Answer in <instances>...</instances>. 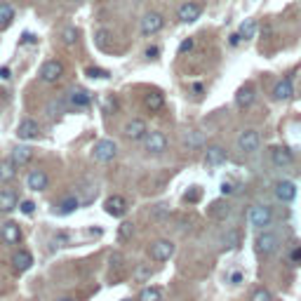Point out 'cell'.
Returning a JSON list of instances; mask_svg holds the SVG:
<instances>
[{"label": "cell", "mask_w": 301, "mask_h": 301, "mask_svg": "<svg viewBox=\"0 0 301 301\" xmlns=\"http://www.w3.org/2000/svg\"><path fill=\"white\" fill-rule=\"evenodd\" d=\"M254 250H257L259 257H273L280 250V238L276 233H270V231H264L254 240Z\"/></svg>", "instance_id": "cell-1"}, {"label": "cell", "mask_w": 301, "mask_h": 301, "mask_svg": "<svg viewBox=\"0 0 301 301\" xmlns=\"http://www.w3.org/2000/svg\"><path fill=\"white\" fill-rule=\"evenodd\" d=\"M247 222L252 228H268L270 222H273V212L266 205H252L247 209Z\"/></svg>", "instance_id": "cell-2"}, {"label": "cell", "mask_w": 301, "mask_h": 301, "mask_svg": "<svg viewBox=\"0 0 301 301\" xmlns=\"http://www.w3.org/2000/svg\"><path fill=\"white\" fill-rule=\"evenodd\" d=\"M92 155L97 162H111L113 158L118 155V144L113 139H101V142L94 144Z\"/></svg>", "instance_id": "cell-3"}, {"label": "cell", "mask_w": 301, "mask_h": 301, "mask_svg": "<svg viewBox=\"0 0 301 301\" xmlns=\"http://www.w3.org/2000/svg\"><path fill=\"white\" fill-rule=\"evenodd\" d=\"M261 146V134H259L257 129H242L238 136V148L242 153H254L259 151Z\"/></svg>", "instance_id": "cell-4"}, {"label": "cell", "mask_w": 301, "mask_h": 301, "mask_svg": "<svg viewBox=\"0 0 301 301\" xmlns=\"http://www.w3.org/2000/svg\"><path fill=\"white\" fill-rule=\"evenodd\" d=\"M148 254H151L153 261H170L174 254V242L172 240H155L151 250H148Z\"/></svg>", "instance_id": "cell-5"}, {"label": "cell", "mask_w": 301, "mask_h": 301, "mask_svg": "<svg viewBox=\"0 0 301 301\" xmlns=\"http://www.w3.org/2000/svg\"><path fill=\"white\" fill-rule=\"evenodd\" d=\"M144 148L153 155L165 153L167 151V136L162 134V132H148V134L144 136Z\"/></svg>", "instance_id": "cell-6"}, {"label": "cell", "mask_w": 301, "mask_h": 301, "mask_svg": "<svg viewBox=\"0 0 301 301\" xmlns=\"http://www.w3.org/2000/svg\"><path fill=\"white\" fill-rule=\"evenodd\" d=\"M64 75V64L57 62V59H49L40 66V80L43 83H57V80H62Z\"/></svg>", "instance_id": "cell-7"}, {"label": "cell", "mask_w": 301, "mask_h": 301, "mask_svg": "<svg viewBox=\"0 0 301 301\" xmlns=\"http://www.w3.org/2000/svg\"><path fill=\"white\" fill-rule=\"evenodd\" d=\"M273 193L280 203H294L296 198V184L294 181H289V179H283V181H276L273 186Z\"/></svg>", "instance_id": "cell-8"}, {"label": "cell", "mask_w": 301, "mask_h": 301, "mask_svg": "<svg viewBox=\"0 0 301 301\" xmlns=\"http://www.w3.org/2000/svg\"><path fill=\"white\" fill-rule=\"evenodd\" d=\"M162 26H165V19H162L160 12L144 14V19H142V33L144 36H155L158 31H162Z\"/></svg>", "instance_id": "cell-9"}, {"label": "cell", "mask_w": 301, "mask_h": 301, "mask_svg": "<svg viewBox=\"0 0 301 301\" xmlns=\"http://www.w3.org/2000/svg\"><path fill=\"white\" fill-rule=\"evenodd\" d=\"M268 158L276 167H289L294 162V155H292V151L287 146H270Z\"/></svg>", "instance_id": "cell-10"}, {"label": "cell", "mask_w": 301, "mask_h": 301, "mask_svg": "<svg viewBox=\"0 0 301 301\" xmlns=\"http://www.w3.org/2000/svg\"><path fill=\"white\" fill-rule=\"evenodd\" d=\"M146 134H148V127L142 118H132V120L125 125V136L132 139V142H142Z\"/></svg>", "instance_id": "cell-11"}, {"label": "cell", "mask_w": 301, "mask_h": 301, "mask_svg": "<svg viewBox=\"0 0 301 301\" xmlns=\"http://www.w3.org/2000/svg\"><path fill=\"white\" fill-rule=\"evenodd\" d=\"M17 136H19V139H24V142H33V139L40 136V127H38L36 120L24 118V120L19 123V127H17Z\"/></svg>", "instance_id": "cell-12"}, {"label": "cell", "mask_w": 301, "mask_h": 301, "mask_svg": "<svg viewBox=\"0 0 301 301\" xmlns=\"http://www.w3.org/2000/svg\"><path fill=\"white\" fill-rule=\"evenodd\" d=\"M104 209H106V214L120 219V216H125V212H127V200H125L123 196H111V198H106Z\"/></svg>", "instance_id": "cell-13"}, {"label": "cell", "mask_w": 301, "mask_h": 301, "mask_svg": "<svg viewBox=\"0 0 301 301\" xmlns=\"http://www.w3.org/2000/svg\"><path fill=\"white\" fill-rule=\"evenodd\" d=\"M292 94H294V83H292V78H280L276 83V87H273V94H270V97L276 99V101H287Z\"/></svg>", "instance_id": "cell-14"}, {"label": "cell", "mask_w": 301, "mask_h": 301, "mask_svg": "<svg viewBox=\"0 0 301 301\" xmlns=\"http://www.w3.org/2000/svg\"><path fill=\"white\" fill-rule=\"evenodd\" d=\"M200 12H203V7L198 5V3H184V5L179 7V12H177V17H179V21H184V24H193L198 17H200Z\"/></svg>", "instance_id": "cell-15"}, {"label": "cell", "mask_w": 301, "mask_h": 301, "mask_svg": "<svg viewBox=\"0 0 301 301\" xmlns=\"http://www.w3.org/2000/svg\"><path fill=\"white\" fill-rule=\"evenodd\" d=\"M207 214L214 222H226L228 216H231V205H228V200H214V203L209 205Z\"/></svg>", "instance_id": "cell-16"}, {"label": "cell", "mask_w": 301, "mask_h": 301, "mask_svg": "<svg viewBox=\"0 0 301 301\" xmlns=\"http://www.w3.org/2000/svg\"><path fill=\"white\" fill-rule=\"evenodd\" d=\"M254 99H257V92H254L252 85H242L235 92V106L238 108H250V106L254 104Z\"/></svg>", "instance_id": "cell-17"}, {"label": "cell", "mask_w": 301, "mask_h": 301, "mask_svg": "<svg viewBox=\"0 0 301 301\" xmlns=\"http://www.w3.org/2000/svg\"><path fill=\"white\" fill-rule=\"evenodd\" d=\"M12 266L17 273H24V270H29L33 266V254L29 252V250H17V252L12 254Z\"/></svg>", "instance_id": "cell-18"}, {"label": "cell", "mask_w": 301, "mask_h": 301, "mask_svg": "<svg viewBox=\"0 0 301 301\" xmlns=\"http://www.w3.org/2000/svg\"><path fill=\"white\" fill-rule=\"evenodd\" d=\"M226 148L224 146H207V151H205V162H207L209 167H216V165H224L226 162Z\"/></svg>", "instance_id": "cell-19"}, {"label": "cell", "mask_w": 301, "mask_h": 301, "mask_svg": "<svg viewBox=\"0 0 301 301\" xmlns=\"http://www.w3.org/2000/svg\"><path fill=\"white\" fill-rule=\"evenodd\" d=\"M47 184H49V179L43 170H31L29 177H26V186H29L31 190H45Z\"/></svg>", "instance_id": "cell-20"}, {"label": "cell", "mask_w": 301, "mask_h": 301, "mask_svg": "<svg viewBox=\"0 0 301 301\" xmlns=\"http://www.w3.org/2000/svg\"><path fill=\"white\" fill-rule=\"evenodd\" d=\"M17 205H19L17 190H12V188L0 190V212H12Z\"/></svg>", "instance_id": "cell-21"}, {"label": "cell", "mask_w": 301, "mask_h": 301, "mask_svg": "<svg viewBox=\"0 0 301 301\" xmlns=\"http://www.w3.org/2000/svg\"><path fill=\"white\" fill-rule=\"evenodd\" d=\"M90 101H92V94L87 92V90H75L68 97V104L73 106V108H85V106H90Z\"/></svg>", "instance_id": "cell-22"}, {"label": "cell", "mask_w": 301, "mask_h": 301, "mask_svg": "<svg viewBox=\"0 0 301 301\" xmlns=\"http://www.w3.org/2000/svg\"><path fill=\"white\" fill-rule=\"evenodd\" d=\"M10 158L17 162V167L29 165V162H31V158H33V148L31 146H17L12 151V155H10Z\"/></svg>", "instance_id": "cell-23"}, {"label": "cell", "mask_w": 301, "mask_h": 301, "mask_svg": "<svg viewBox=\"0 0 301 301\" xmlns=\"http://www.w3.org/2000/svg\"><path fill=\"white\" fill-rule=\"evenodd\" d=\"M3 240H5L7 245H17L19 240H21V231H19V224H5L3 226Z\"/></svg>", "instance_id": "cell-24"}, {"label": "cell", "mask_w": 301, "mask_h": 301, "mask_svg": "<svg viewBox=\"0 0 301 301\" xmlns=\"http://www.w3.org/2000/svg\"><path fill=\"white\" fill-rule=\"evenodd\" d=\"M57 207H59L57 212H59V214H64V216H66V214H73L75 209L80 207V198H78V196H68V198H64V200L57 205Z\"/></svg>", "instance_id": "cell-25"}, {"label": "cell", "mask_w": 301, "mask_h": 301, "mask_svg": "<svg viewBox=\"0 0 301 301\" xmlns=\"http://www.w3.org/2000/svg\"><path fill=\"white\" fill-rule=\"evenodd\" d=\"M17 177V162L12 158L0 162V181H12Z\"/></svg>", "instance_id": "cell-26"}, {"label": "cell", "mask_w": 301, "mask_h": 301, "mask_svg": "<svg viewBox=\"0 0 301 301\" xmlns=\"http://www.w3.org/2000/svg\"><path fill=\"white\" fill-rule=\"evenodd\" d=\"M240 240H242V233H240L238 228H231V231H226V235L222 238L224 250H238V247H240Z\"/></svg>", "instance_id": "cell-27"}, {"label": "cell", "mask_w": 301, "mask_h": 301, "mask_svg": "<svg viewBox=\"0 0 301 301\" xmlns=\"http://www.w3.org/2000/svg\"><path fill=\"white\" fill-rule=\"evenodd\" d=\"M144 104H146V108H151V111H160V108L165 106V97L160 92H148L146 97H144Z\"/></svg>", "instance_id": "cell-28"}, {"label": "cell", "mask_w": 301, "mask_h": 301, "mask_svg": "<svg viewBox=\"0 0 301 301\" xmlns=\"http://www.w3.org/2000/svg\"><path fill=\"white\" fill-rule=\"evenodd\" d=\"M12 19H14L12 5H7V3H0V31L12 24Z\"/></svg>", "instance_id": "cell-29"}, {"label": "cell", "mask_w": 301, "mask_h": 301, "mask_svg": "<svg viewBox=\"0 0 301 301\" xmlns=\"http://www.w3.org/2000/svg\"><path fill=\"white\" fill-rule=\"evenodd\" d=\"M257 29H259L257 19H245V21H242V26H240V36L245 38V40H250V38H254Z\"/></svg>", "instance_id": "cell-30"}, {"label": "cell", "mask_w": 301, "mask_h": 301, "mask_svg": "<svg viewBox=\"0 0 301 301\" xmlns=\"http://www.w3.org/2000/svg\"><path fill=\"white\" fill-rule=\"evenodd\" d=\"M62 43L66 45V47H71V45L78 43V31H75L73 26H66L62 31Z\"/></svg>", "instance_id": "cell-31"}, {"label": "cell", "mask_w": 301, "mask_h": 301, "mask_svg": "<svg viewBox=\"0 0 301 301\" xmlns=\"http://www.w3.org/2000/svg\"><path fill=\"white\" fill-rule=\"evenodd\" d=\"M139 301H162V294H160L158 287H146V289H142Z\"/></svg>", "instance_id": "cell-32"}, {"label": "cell", "mask_w": 301, "mask_h": 301, "mask_svg": "<svg viewBox=\"0 0 301 301\" xmlns=\"http://www.w3.org/2000/svg\"><path fill=\"white\" fill-rule=\"evenodd\" d=\"M203 144H205L203 132H188V134H186V146L188 148H200Z\"/></svg>", "instance_id": "cell-33"}, {"label": "cell", "mask_w": 301, "mask_h": 301, "mask_svg": "<svg viewBox=\"0 0 301 301\" xmlns=\"http://www.w3.org/2000/svg\"><path fill=\"white\" fill-rule=\"evenodd\" d=\"M132 235H134V224L123 222L120 226H118V238H120V240H129Z\"/></svg>", "instance_id": "cell-34"}, {"label": "cell", "mask_w": 301, "mask_h": 301, "mask_svg": "<svg viewBox=\"0 0 301 301\" xmlns=\"http://www.w3.org/2000/svg\"><path fill=\"white\" fill-rule=\"evenodd\" d=\"M250 301H273V294H270L266 287H257L252 294H250Z\"/></svg>", "instance_id": "cell-35"}, {"label": "cell", "mask_w": 301, "mask_h": 301, "mask_svg": "<svg viewBox=\"0 0 301 301\" xmlns=\"http://www.w3.org/2000/svg\"><path fill=\"white\" fill-rule=\"evenodd\" d=\"M200 198H203V188H200V186H190V188L184 193V200H186V203H198Z\"/></svg>", "instance_id": "cell-36"}, {"label": "cell", "mask_w": 301, "mask_h": 301, "mask_svg": "<svg viewBox=\"0 0 301 301\" xmlns=\"http://www.w3.org/2000/svg\"><path fill=\"white\" fill-rule=\"evenodd\" d=\"M151 276H153V270L148 268V266H136V270H134L136 283H146V280H151Z\"/></svg>", "instance_id": "cell-37"}, {"label": "cell", "mask_w": 301, "mask_h": 301, "mask_svg": "<svg viewBox=\"0 0 301 301\" xmlns=\"http://www.w3.org/2000/svg\"><path fill=\"white\" fill-rule=\"evenodd\" d=\"M108 75H111V73H108L106 68H97V66L87 68V78H92V80H106Z\"/></svg>", "instance_id": "cell-38"}, {"label": "cell", "mask_w": 301, "mask_h": 301, "mask_svg": "<svg viewBox=\"0 0 301 301\" xmlns=\"http://www.w3.org/2000/svg\"><path fill=\"white\" fill-rule=\"evenodd\" d=\"M167 214H170V207H167V205H155V207L151 209V219H155V222L165 219Z\"/></svg>", "instance_id": "cell-39"}, {"label": "cell", "mask_w": 301, "mask_h": 301, "mask_svg": "<svg viewBox=\"0 0 301 301\" xmlns=\"http://www.w3.org/2000/svg\"><path fill=\"white\" fill-rule=\"evenodd\" d=\"M97 45H99L101 49H106V47H108V31H106V29L97 31Z\"/></svg>", "instance_id": "cell-40"}, {"label": "cell", "mask_w": 301, "mask_h": 301, "mask_svg": "<svg viewBox=\"0 0 301 301\" xmlns=\"http://www.w3.org/2000/svg\"><path fill=\"white\" fill-rule=\"evenodd\" d=\"M19 209H21L24 214H33V209H36V203H33V200H24V203L19 205Z\"/></svg>", "instance_id": "cell-41"}, {"label": "cell", "mask_w": 301, "mask_h": 301, "mask_svg": "<svg viewBox=\"0 0 301 301\" xmlns=\"http://www.w3.org/2000/svg\"><path fill=\"white\" fill-rule=\"evenodd\" d=\"M193 49V38H186L184 43L179 45V54H186V52H190Z\"/></svg>", "instance_id": "cell-42"}, {"label": "cell", "mask_w": 301, "mask_h": 301, "mask_svg": "<svg viewBox=\"0 0 301 301\" xmlns=\"http://www.w3.org/2000/svg\"><path fill=\"white\" fill-rule=\"evenodd\" d=\"M289 261H292V264H296V261H301V245H299V247H294V250L289 252Z\"/></svg>", "instance_id": "cell-43"}, {"label": "cell", "mask_w": 301, "mask_h": 301, "mask_svg": "<svg viewBox=\"0 0 301 301\" xmlns=\"http://www.w3.org/2000/svg\"><path fill=\"white\" fill-rule=\"evenodd\" d=\"M54 242H57L59 247H64V245L68 242V235H66V233H57V235H54Z\"/></svg>", "instance_id": "cell-44"}, {"label": "cell", "mask_w": 301, "mask_h": 301, "mask_svg": "<svg viewBox=\"0 0 301 301\" xmlns=\"http://www.w3.org/2000/svg\"><path fill=\"white\" fill-rule=\"evenodd\" d=\"M242 40H245V38L240 36V31H238V33H233V36H231V40H228V43L233 45V47H238V45H240V43H242Z\"/></svg>", "instance_id": "cell-45"}, {"label": "cell", "mask_w": 301, "mask_h": 301, "mask_svg": "<svg viewBox=\"0 0 301 301\" xmlns=\"http://www.w3.org/2000/svg\"><path fill=\"white\" fill-rule=\"evenodd\" d=\"M233 184H231V181H224V184H222V193H224V196H231V193H233Z\"/></svg>", "instance_id": "cell-46"}, {"label": "cell", "mask_w": 301, "mask_h": 301, "mask_svg": "<svg viewBox=\"0 0 301 301\" xmlns=\"http://www.w3.org/2000/svg\"><path fill=\"white\" fill-rule=\"evenodd\" d=\"M228 280H231L233 285H240V283H242V273H240V270H235V273H231V278H228Z\"/></svg>", "instance_id": "cell-47"}, {"label": "cell", "mask_w": 301, "mask_h": 301, "mask_svg": "<svg viewBox=\"0 0 301 301\" xmlns=\"http://www.w3.org/2000/svg\"><path fill=\"white\" fill-rule=\"evenodd\" d=\"M21 43H24V45H33V43H36V36H33V33H24V36H21Z\"/></svg>", "instance_id": "cell-48"}, {"label": "cell", "mask_w": 301, "mask_h": 301, "mask_svg": "<svg viewBox=\"0 0 301 301\" xmlns=\"http://www.w3.org/2000/svg\"><path fill=\"white\" fill-rule=\"evenodd\" d=\"M0 78H3V80H10V68H7V66L0 68Z\"/></svg>", "instance_id": "cell-49"}, {"label": "cell", "mask_w": 301, "mask_h": 301, "mask_svg": "<svg viewBox=\"0 0 301 301\" xmlns=\"http://www.w3.org/2000/svg\"><path fill=\"white\" fill-rule=\"evenodd\" d=\"M158 52H160L158 47H148L146 49V57H158Z\"/></svg>", "instance_id": "cell-50"}, {"label": "cell", "mask_w": 301, "mask_h": 301, "mask_svg": "<svg viewBox=\"0 0 301 301\" xmlns=\"http://www.w3.org/2000/svg\"><path fill=\"white\" fill-rule=\"evenodd\" d=\"M193 92L200 94V92H203V85H198V83H196V85H193Z\"/></svg>", "instance_id": "cell-51"}, {"label": "cell", "mask_w": 301, "mask_h": 301, "mask_svg": "<svg viewBox=\"0 0 301 301\" xmlns=\"http://www.w3.org/2000/svg\"><path fill=\"white\" fill-rule=\"evenodd\" d=\"M59 301H75V299H71V296H64V299H59Z\"/></svg>", "instance_id": "cell-52"}, {"label": "cell", "mask_w": 301, "mask_h": 301, "mask_svg": "<svg viewBox=\"0 0 301 301\" xmlns=\"http://www.w3.org/2000/svg\"><path fill=\"white\" fill-rule=\"evenodd\" d=\"M123 301H129V299H123Z\"/></svg>", "instance_id": "cell-53"}]
</instances>
